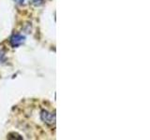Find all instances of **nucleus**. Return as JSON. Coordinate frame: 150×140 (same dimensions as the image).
<instances>
[{"label": "nucleus", "mask_w": 150, "mask_h": 140, "mask_svg": "<svg viewBox=\"0 0 150 140\" xmlns=\"http://www.w3.org/2000/svg\"><path fill=\"white\" fill-rule=\"evenodd\" d=\"M32 3L35 5V6H40L44 3V0H32Z\"/></svg>", "instance_id": "3"}, {"label": "nucleus", "mask_w": 150, "mask_h": 140, "mask_svg": "<svg viewBox=\"0 0 150 140\" xmlns=\"http://www.w3.org/2000/svg\"><path fill=\"white\" fill-rule=\"evenodd\" d=\"M40 119L42 121H44L46 124L53 125L55 123V115L47 110H42L40 112Z\"/></svg>", "instance_id": "1"}, {"label": "nucleus", "mask_w": 150, "mask_h": 140, "mask_svg": "<svg viewBox=\"0 0 150 140\" xmlns=\"http://www.w3.org/2000/svg\"><path fill=\"white\" fill-rule=\"evenodd\" d=\"M16 1H17V3H19V4H23L25 0H16Z\"/></svg>", "instance_id": "5"}, {"label": "nucleus", "mask_w": 150, "mask_h": 140, "mask_svg": "<svg viewBox=\"0 0 150 140\" xmlns=\"http://www.w3.org/2000/svg\"><path fill=\"white\" fill-rule=\"evenodd\" d=\"M25 36L20 34H15L11 37V44L12 47H19L25 42Z\"/></svg>", "instance_id": "2"}, {"label": "nucleus", "mask_w": 150, "mask_h": 140, "mask_svg": "<svg viewBox=\"0 0 150 140\" xmlns=\"http://www.w3.org/2000/svg\"><path fill=\"white\" fill-rule=\"evenodd\" d=\"M4 58H5V52L3 50H1V51H0V63H1L2 61L4 60Z\"/></svg>", "instance_id": "4"}]
</instances>
